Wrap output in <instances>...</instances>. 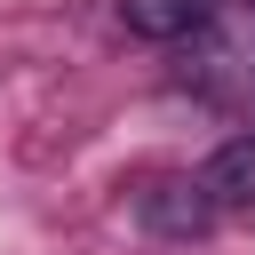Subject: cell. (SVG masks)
Wrapping results in <instances>:
<instances>
[{
	"label": "cell",
	"instance_id": "cell-1",
	"mask_svg": "<svg viewBox=\"0 0 255 255\" xmlns=\"http://www.w3.org/2000/svg\"><path fill=\"white\" fill-rule=\"evenodd\" d=\"M199 191H207V207H255V135L215 143V159L199 167Z\"/></svg>",
	"mask_w": 255,
	"mask_h": 255
},
{
	"label": "cell",
	"instance_id": "cell-2",
	"mask_svg": "<svg viewBox=\"0 0 255 255\" xmlns=\"http://www.w3.org/2000/svg\"><path fill=\"white\" fill-rule=\"evenodd\" d=\"M215 16V0H120V24L135 40H183Z\"/></svg>",
	"mask_w": 255,
	"mask_h": 255
},
{
	"label": "cell",
	"instance_id": "cell-3",
	"mask_svg": "<svg viewBox=\"0 0 255 255\" xmlns=\"http://www.w3.org/2000/svg\"><path fill=\"white\" fill-rule=\"evenodd\" d=\"M151 223L199 231V223H207V191H199V183H159V191H151Z\"/></svg>",
	"mask_w": 255,
	"mask_h": 255
}]
</instances>
